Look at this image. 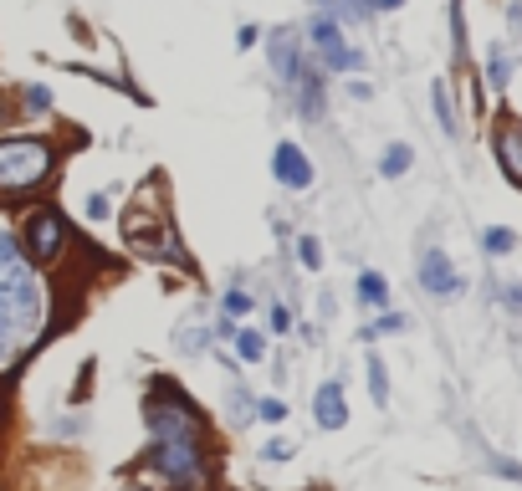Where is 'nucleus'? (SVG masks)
Returning <instances> with one entry per match:
<instances>
[{
    "label": "nucleus",
    "mask_w": 522,
    "mask_h": 491,
    "mask_svg": "<svg viewBox=\"0 0 522 491\" xmlns=\"http://www.w3.org/2000/svg\"><path fill=\"white\" fill-rule=\"evenodd\" d=\"M47 169H52V149L41 144V139H6L0 144V190H31L47 180Z\"/></svg>",
    "instance_id": "2"
},
{
    "label": "nucleus",
    "mask_w": 522,
    "mask_h": 491,
    "mask_svg": "<svg viewBox=\"0 0 522 491\" xmlns=\"http://www.w3.org/2000/svg\"><path fill=\"white\" fill-rule=\"evenodd\" d=\"M272 174H277L287 190H308V185H313V164H308V154H302L297 144H277V154H272Z\"/></svg>",
    "instance_id": "5"
},
{
    "label": "nucleus",
    "mask_w": 522,
    "mask_h": 491,
    "mask_svg": "<svg viewBox=\"0 0 522 491\" xmlns=\"http://www.w3.org/2000/svg\"><path fill=\"white\" fill-rule=\"evenodd\" d=\"M26 108H31V113L52 108V93H47V87H26Z\"/></svg>",
    "instance_id": "21"
},
{
    "label": "nucleus",
    "mask_w": 522,
    "mask_h": 491,
    "mask_svg": "<svg viewBox=\"0 0 522 491\" xmlns=\"http://www.w3.org/2000/svg\"><path fill=\"white\" fill-rule=\"evenodd\" d=\"M482 246H487L492 256H507V251L517 246V236H512V231H502V226H492V231H482Z\"/></svg>",
    "instance_id": "16"
},
{
    "label": "nucleus",
    "mask_w": 522,
    "mask_h": 491,
    "mask_svg": "<svg viewBox=\"0 0 522 491\" xmlns=\"http://www.w3.org/2000/svg\"><path fill=\"white\" fill-rule=\"evenodd\" d=\"M21 338H26V333H21V323L11 318L6 307H0V364H6L11 353H16V343H21Z\"/></svg>",
    "instance_id": "10"
},
{
    "label": "nucleus",
    "mask_w": 522,
    "mask_h": 491,
    "mask_svg": "<svg viewBox=\"0 0 522 491\" xmlns=\"http://www.w3.org/2000/svg\"><path fill=\"white\" fill-rule=\"evenodd\" d=\"M430 98H435V113H441V128H446V133H461L456 108H451V93H446V82H435V87H430Z\"/></svg>",
    "instance_id": "12"
},
{
    "label": "nucleus",
    "mask_w": 522,
    "mask_h": 491,
    "mask_svg": "<svg viewBox=\"0 0 522 491\" xmlns=\"http://www.w3.org/2000/svg\"><path fill=\"white\" fill-rule=\"evenodd\" d=\"M313 420H318V430H343L348 425V405H343V384L338 379L318 384V394H313Z\"/></svg>",
    "instance_id": "7"
},
{
    "label": "nucleus",
    "mask_w": 522,
    "mask_h": 491,
    "mask_svg": "<svg viewBox=\"0 0 522 491\" xmlns=\"http://www.w3.org/2000/svg\"><path fill=\"white\" fill-rule=\"evenodd\" d=\"M369 389H374V405H389V379L379 359H369Z\"/></svg>",
    "instance_id": "18"
},
{
    "label": "nucleus",
    "mask_w": 522,
    "mask_h": 491,
    "mask_svg": "<svg viewBox=\"0 0 522 491\" xmlns=\"http://www.w3.org/2000/svg\"><path fill=\"white\" fill-rule=\"evenodd\" d=\"M292 456H297V445H292V440H282V435L261 445V461H292Z\"/></svg>",
    "instance_id": "19"
},
{
    "label": "nucleus",
    "mask_w": 522,
    "mask_h": 491,
    "mask_svg": "<svg viewBox=\"0 0 522 491\" xmlns=\"http://www.w3.org/2000/svg\"><path fill=\"white\" fill-rule=\"evenodd\" d=\"M149 466L174 481V486H185V491H200L205 486V451H200V435H154L149 445Z\"/></svg>",
    "instance_id": "1"
},
{
    "label": "nucleus",
    "mask_w": 522,
    "mask_h": 491,
    "mask_svg": "<svg viewBox=\"0 0 522 491\" xmlns=\"http://www.w3.org/2000/svg\"><path fill=\"white\" fill-rule=\"evenodd\" d=\"M256 415L267 420V425H282V420H287V399H261Z\"/></svg>",
    "instance_id": "20"
},
{
    "label": "nucleus",
    "mask_w": 522,
    "mask_h": 491,
    "mask_svg": "<svg viewBox=\"0 0 522 491\" xmlns=\"http://www.w3.org/2000/svg\"><path fill=\"white\" fill-rule=\"evenodd\" d=\"M108 215H113L108 195H93V200H87V220H108Z\"/></svg>",
    "instance_id": "23"
},
{
    "label": "nucleus",
    "mask_w": 522,
    "mask_h": 491,
    "mask_svg": "<svg viewBox=\"0 0 522 491\" xmlns=\"http://www.w3.org/2000/svg\"><path fill=\"white\" fill-rule=\"evenodd\" d=\"M415 164V154H410V144H389L384 149V159H379V174H384V180H400V174Z\"/></svg>",
    "instance_id": "9"
},
{
    "label": "nucleus",
    "mask_w": 522,
    "mask_h": 491,
    "mask_svg": "<svg viewBox=\"0 0 522 491\" xmlns=\"http://www.w3.org/2000/svg\"><path fill=\"white\" fill-rule=\"evenodd\" d=\"M497 164H502V174L512 185H522V123L512 118V113H502L497 118Z\"/></svg>",
    "instance_id": "4"
},
{
    "label": "nucleus",
    "mask_w": 522,
    "mask_h": 491,
    "mask_svg": "<svg viewBox=\"0 0 522 491\" xmlns=\"http://www.w3.org/2000/svg\"><path fill=\"white\" fill-rule=\"evenodd\" d=\"M297 261L308 266V272H318V266H323V246H318L313 236H302V241H297Z\"/></svg>",
    "instance_id": "17"
},
{
    "label": "nucleus",
    "mask_w": 522,
    "mask_h": 491,
    "mask_svg": "<svg viewBox=\"0 0 522 491\" xmlns=\"http://www.w3.org/2000/svg\"><path fill=\"white\" fill-rule=\"evenodd\" d=\"M226 312H231V318H246V312H251V297H246V292H226Z\"/></svg>",
    "instance_id": "22"
},
{
    "label": "nucleus",
    "mask_w": 522,
    "mask_h": 491,
    "mask_svg": "<svg viewBox=\"0 0 522 491\" xmlns=\"http://www.w3.org/2000/svg\"><path fill=\"white\" fill-rule=\"evenodd\" d=\"M0 123H6V108H0Z\"/></svg>",
    "instance_id": "27"
},
{
    "label": "nucleus",
    "mask_w": 522,
    "mask_h": 491,
    "mask_svg": "<svg viewBox=\"0 0 522 491\" xmlns=\"http://www.w3.org/2000/svg\"><path fill=\"white\" fill-rule=\"evenodd\" d=\"M26 241L36 256H57L62 251V215L57 210H36L31 226H26Z\"/></svg>",
    "instance_id": "8"
},
{
    "label": "nucleus",
    "mask_w": 522,
    "mask_h": 491,
    "mask_svg": "<svg viewBox=\"0 0 522 491\" xmlns=\"http://www.w3.org/2000/svg\"><path fill=\"white\" fill-rule=\"evenodd\" d=\"M236 353H241L246 364H261V359H267V343H261L251 328H236Z\"/></svg>",
    "instance_id": "13"
},
{
    "label": "nucleus",
    "mask_w": 522,
    "mask_h": 491,
    "mask_svg": "<svg viewBox=\"0 0 522 491\" xmlns=\"http://www.w3.org/2000/svg\"><path fill=\"white\" fill-rule=\"evenodd\" d=\"M487 77H492V87H507L512 82V52H492V62H487Z\"/></svg>",
    "instance_id": "14"
},
{
    "label": "nucleus",
    "mask_w": 522,
    "mask_h": 491,
    "mask_svg": "<svg viewBox=\"0 0 522 491\" xmlns=\"http://www.w3.org/2000/svg\"><path fill=\"white\" fill-rule=\"evenodd\" d=\"M359 302L384 307V302H389V282H384L379 272H364V277H359Z\"/></svg>",
    "instance_id": "11"
},
{
    "label": "nucleus",
    "mask_w": 522,
    "mask_h": 491,
    "mask_svg": "<svg viewBox=\"0 0 522 491\" xmlns=\"http://www.w3.org/2000/svg\"><path fill=\"white\" fill-rule=\"evenodd\" d=\"M308 36H313V52L323 57V67H333V72H354V67H364V52L348 47V41H343V26H338L333 16H313Z\"/></svg>",
    "instance_id": "3"
},
{
    "label": "nucleus",
    "mask_w": 522,
    "mask_h": 491,
    "mask_svg": "<svg viewBox=\"0 0 522 491\" xmlns=\"http://www.w3.org/2000/svg\"><path fill=\"white\" fill-rule=\"evenodd\" d=\"M123 491H149V486H123Z\"/></svg>",
    "instance_id": "26"
},
{
    "label": "nucleus",
    "mask_w": 522,
    "mask_h": 491,
    "mask_svg": "<svg viewBox=\"0 0 522 491\" xmlns=\"http://www.w3.org/2000/svg\"><path fill=\"white\" fill-rule=\"evenodd\" d=\"M410 323L400 318V312H384L379 323H369V328H359V338H379V333H405Z\"/></svg>",
    "instance_id": "15"
},
{
    "label": "nucleus",
    "mask_w": 522,
    "mask_h": 491,
    "mask_svg": "<svg viewBox=\"0 0 522 491\" xmlns=\"http://www.w3.org/2000/svg\"><path fill=\"white\" fill-rule=\"evenodd\" d=\"M256 36H261L256 26H241V31H236V47H241V52H246V47H256Z\"/></svg>",
    "instance_id": "25"
},
{
    "label": "nucleus",
    "mask_w": 522,
    "mask_h": 491,
    "mask_svg": "<svg viewBox=\"0 0 522 491\" xmlns=\"http://www.w3.org/2000/svg\"><path fill=\"white\" fill-rule=\"evenodd\" d=\"M292 328V312L287 307H272V333H287Z\"/></svg>",
    "instance_id": "24"
},
{
    "label": "nucleus",
    "mask_w": 522,
    "mask_h": 491,
    "mask_svg": "<svg viewBox=\"0 0 522 491\" xmlns=\"http://www.w3.org/2000/svg\"><path fill=\"white\" fill-rule=\"evenodd\" d=\"M420 282H425V292H435V297H456V292H461V277H456V266L446 261V251H425V256H420Z\"/></svg>",
    "instance_id": "6"
}]
</instances>
